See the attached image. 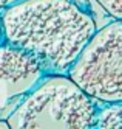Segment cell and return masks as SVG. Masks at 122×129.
I'll list each match as a JSON object with an SVG mask.
<instances>
[{
	"mask_svg": "<svg viewBox=\"0 0 122 129\" xmlns=\"http://www.w3.org/2000/svg\"><path fill=\"white\" fill-rule=\"evenodd\" d=\"M0 129H11L8 124V121H3V120H0Z\"/></svg>",
	"mask_w": 122,
	"mask_h": 129,
	"instance_id": "obj_8",
	"label": "cell"
},
{
	"mask_svg": "<svg viewBox=\"0 0 122 129\" xmlns=\"http://www.w3.org/2000/svg\"><path fill=\"white\" fill-rule=\"evenodd\" d=\"M93 129H122V103H108L97 109Z\"/></svg>",
	"mask_w": 122,
	"mask_h": 129,
	"instance_id": "obj_5",
	"label": "cell"
},
{
	"mask_svg": "<svg viewBox=\"0 0 122 129\" xmlns=\"http://www.w3.org/2000/svg\"><path fill=\"white\" fill-rule=\"evenodd\" d=\"M97 107L70 76L53 75L25 95L8 117L11 129H93Z\"/></svg>",
	"mask_w": 122,
	"mask_h": 129,
	"instance_id": "obj_2",
	"label": "cell"
},
{
	"mask_svg": "<svg viewBox=\"0 0 122 129\" xmlns=\"http://www.w3.org/2000/svg\"><path fill=\"white\" fill-rule=\"evenodd\" d=\"M3 42V33H2V26H0V44Z\"/></svg>",
	"mask_w": 122,
	"mask_h": 129,
	"instance_id": "obj_9",
	"label": "cell"
},
{
	"mask_svg": "<svg viewBox=\"0 0 122 129\" xmlns=\"http://www.w3.org/2000/svg\"><path fill=\"white\" fill-rule=\"evenodd\" d=\"M17 2H20V0H0V10H5V8L8 6H11Z\"/></svg>",
	"mask_w": 122,
	"mask_h": 129,
	"instance_id": "obj_7",
	"label": "cell"
},
{
	"mask_svg": "<svg viewBox=\"0 0 122 129\" xmlns=\"http://www.w3.org/2000/svg\"><path fill=\"white\" fill-rule=\"evenodd\" d=\"M3 41L30 51L45 73L68 75L96 33L93 17L73 0H20L0 14Z\"/></svg>",
	"mask_w": 122,
	"mask_h": 129,
	"instance_id": "obj_1",
	"label": "cell"
},
{
	"mask_svg": "<svg viewBox=\"0 0 122 129\" xmlns=\"http://www.w3.org/2000/svg\"><path fill=\"white\" fill-rule=\"evenodd\" d=\"M96 2L108 13V16L122 20V0H96Z\"/></svg>",
	"mask_w": 122,
	"mask_h": 129,
	"instance_id": "obj_6",
	"label": "cell"
},
{
	"mask_svg": "<svg viewBox=\"0 0 122 129\" xmlns=\"http://www.w3.org/2000/svg\"><path fill=\"white\" fill-rule=\"evenodd\" d=\"M43 73L40 62L30 51L6 41L0 44V86L8 96L30 92Z\"/></svg>",
	"mask_w": 122,
	"mask_h": 129,
	"instance_id": "obj_4",
	"label": "cell"
},
{
	"mask_svg": "<svg viewBox=\"0 0 122 129\" xmlns=\"http://www.w3.org/2000/svg\"><path fill=\"white\" fill-rule=\"evenodd\" d=\"M68 76L94 101L122 103V20L96 30Z\"/></svg>",
	"mask_w": 122,
	"mask_h": 129,
	"instance_id": "obj_3",
	"label": "cell"
}]
</instances>
